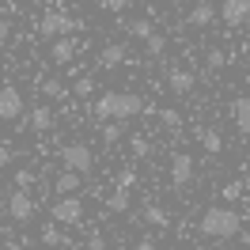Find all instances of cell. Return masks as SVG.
I'll list each match as a JSON object with an SVG mask.
<instances>
[{
    "label": "cell",
    "mask_w": 250,
    "mask_h": 250,
    "mask_svg": "<svg viewBox=\"0 0 250 250\" xmlns=\"http://www.w3.org/2000/svg\"><path fill=\"white\" fill-rule=\"evenodd\" d=\"M95 122L106 125V122H129V118H144L148 114V103H144L137 91H103L95 99Z\"/></svg>",
    "instance_id": "cell-1"
},
{
    "label": "cell",
    "mask_w": 250,
    "mask_h": 250,
    "mask_svg": "<svg viewBox=\"0 0 250 250\" xmlns=\"http://www.w3.org/2000/svg\"><path fill=\"white\" fill-rule=\"evenodd\" d=\"M239 228H243V216H239L235 208H228V205H208L201 212V220H197V231H201L205 239H212V243L235 239Z\"/></svg>",
    "instance_id": "cell-2"
},
{
    "label": "cell",
    "mask_w": 250,
    "mask_h": 250,
    "mask_svg": "<svg viewBox=\"0 0 250 250\" xmlns=\"http://www.w3.org/2000/svg\"><path fill=\"white\" fill-rule=\"evenodd\" d=\"M76 27H80V23L68 16V12H46V16L34 23L38 38H53V42H57V38H72V31H76Z\"/></svg>",
    "instance_id": "cell-3"
},
{
    "label": "cell",
    "mask_w": 250,
    "mask_h": 250,
    "mask_svg": "<svg viewBox=\"0 0 250 250\" xmlns=\"http://www.w3.org/2000/svg\"><path fill=\"white\" fill-rule=\"evenodd\" d=\"M4 208H8V220L31 224L34 212H38V201H34L31 189H12V193H4Z\"/></svg>",
    "instance_id": "cell-4"
},
{
    "label": "cell",
    "mask_w": 250,
    "mask_h": 250,
    "mask_svg": "<svg viewBox=\"0 0 250 250\" xmlns=\"http://www.w3.org/2000/svg\"><path fill=\"white\" fill-rule=\"evenodd\" d=\"M61 163H64V171L87 174L95 167V156H91V148H87L83 141H72V144H64V148H61Z\"/></svg>",
    "instance_id": "cell-5"
},
{
    "label": "cell",
    "mask_w": 250,
    "mask_h": 250,
    "mask_svg": "<svg viewBox=\"0 0 250 250\" xmlns=\"http://www.w3.org/2000/svg\"><path fill=\"white\" fill-rule=\"evenodd\" d=\"M49 216H53V224H80L83 220V201L80 197H57V201L49 205Z\"/></svg>",
    "instance_id": "cell-6"
},
{
    "label": "cell",
    "mask_w": 250,
    "mask_h": 250,
    "mask_svg": "<svg viewBox=\"0 0 250 250\" xmlns=\"http://www.w3.org/2000/svg\"><path fill=\"white\" fill-rule=\"evenodd\" d=\"M193 171H197V159L189 156V152H174V156H171V182L178 189L193 182Z\"/></svg>",
    "instance_id": "cell-7"
},
{
    "label": "cell",
    "mask_w": 250,
    "mask_h": 250,
    "mask_svg": "<svg viewBox=\"0 0 250 250\" xmlns=\"http://www.w3.org/2000/svg\"><path fill=\"white\" fill-rule=\"evenodd\" d=\"M0 118L4 122H19L23 118V91L16 83H4V91H0Z\"/></svg>",
    "instance_id": "cell-8"
},
{
    "label": "cell",
    "mask_w": 250,
    "mask_h": 250,
    "mask_svg": "<svg viewBox=\"0 0 250 250\" xmlns=\"http://www.w3.org/2000/svg\"><path fill=\"white\" fill-rule=\"evenodd\" d=\"M220 19L228 27H247L250 23V0H224L220 4Z\"/></svg>",
    "instance_id": "cell-9"
},
{
    "label": "cell",
    "mask_w": 250,
    "mask_h": 250,
    "mask_svg": "<svg viewBox=\"0 0 250 250\" xmlns=\"http://www.w3.org/2000/svg\"><path fill=\"white\" fill-rule=\"evenodd\" d=\"M80 186H83V174H76V171H61L57 178H53V189H57V197H76Z\"/></svg>",
    "instance_id": "cell-10"
},
{
    "label": "cell",
    "mask_w": 250,
    "mask_h": 250,
    "mask_svg": "<svg viewBox=\"0 0 250 250\" xmlns=\"http://www.w3.org/2000/svg\"><path fill=\"white\" fill-rule=\"evenodd\" d=\"M53 122H57V110L49 106V103H38V106L31 110V129L34 133H49Z\"/></svg>",
    "instance_id": "cell-11"
},
{
    "label": "cell",
    "mask_w": 250,
    "mask_h": 250,
    "mask_svg": "<svg viewBox=\"0 0 250 250\" xmlns=\"http://www.w3.org/2000/svg\"><path fill=\"white\" fill-rule=\"evenodd\" d=\"M212 19H216V8H212V0H197V4H193V8L186 12V23H189V27H208Z\"/></svg>",
    "instance_id": "cell-12"
},
{
    "label": "cell",
    "mask_w": 250,
    "mask_h": 250,
    "mask_svg": "<svg viewBox=\"0 0 250 250\" xmlns=\"http://www.w3.org/2000/svg\"><path fill=\"white\" fill-rule=\"evenodd\" d=\"M231 118H235V125H239V133L250 137V95H243V99L231 103Z\"/></svg>",
    "instance_id": "cell-13"
},
{
    "label": "cell",
    "mask_w": 250,
    "mask_h": 250,
    "mask_svg": "<svg viewBox=\"0 0 250 250\" xmlns=\"http://www.w3.org/2000/svg\"><path fill=\"white\" fill-rule=\"evenodd\" d=\"M49 57H53V64H68L76 57V42H72V38H57V42L49 46Z\"/></svg>",
    "instance_id": "cell-14"
},
{
    "label": "cell",
    "mask_w": 250,
    "mask_h": 250,
    "mask_svg": "<svg viewBox=\"0 0 250 250\" xmlns=\"http://www.w3.org/2000/svg\"><path fill=\"white\" fill-rule=\"evenodd\" d=\"M122 61H125V46L122 42H110V46L99 53V68H118Z\"/></svg>",
    "instance_id": "cell-15"
},
{
    "label": "cell",
    "mask_w": 250,
    "mask_h": 250,
    "mask_svg": "<svg viewBox=\"0 0 250 250\" xmlns=\"http://www.w3.org/2000/svg\"><path fill=\"white\" fill-rule=\"evenodd\" d=\"M167 83H171V91H174V95H189V91H193V83H197V80H193V72H186V68H174Z\"/></svg>",
    "instance_id": "cell-16"
},
{
    "label": "cell",
    "mask_w": 250,
    "mask_h": 250,
    "mask_svg": "<svg viewBox=\"0 0 250 250\" xmlns=\"http://www.w3.org/2000/svg\"><path fill=\"white\" fill-rule=\"evenodd\" d=\"M125 31H129V38H141V42H148V38L156 34V27H152V19H129V23H125Z\"/></svg>",
    "instance_id": "cell-17"
},
{
    "label": "cell",
    "mask_w": 250,
    "mask_h": 250,
    "mask_svg": "<svg viewBox=\"0 0 250 250\" xmlns=\"http://www.w3.org/2000/svg\"><path fill=\"white\" fill-rule=\"evenodd\" d=\"M38 91L46 95V99H68V83H61V80H38Z\"/></svg>",
    "instance_id": "cell-18"
},
{
    "label": "cell",
    "mask_w": 250,
    "mask_h": 250,
    "mask_svg": "<svg viewBox=\"0 0 250 250\" xmlns=\"http://www.w3.org/2000/svg\"><path fill=\"white\" fill-rule=\"evenodd\" d=\"M38 239H42V247H68V235H61V228H57V224H46Z\"/></svg>",
    "instance_id": "cell-19"
},
{
    "label": "cell",
    "mask_w": 250,
    "mask_h": 250,
    "mask_svg": "<svg viewBox=\"0 0 250 250\" xmlns=\"http://www.w3.org/2000/svg\"><path fill=\"white\" fill-rule=\"evenodd\" d=\"M144 220H148L152 228H167V224H171V216H167L163 205H144Z\"/></svg>",
    "instance_id": "cell-20"
},
{
    "label": "cell",
    "mask_w": 250,
    "mask_h": 250,
    "mask_svg": "<svg viewBox=\"0 0 250 250\" xmlns=\"http://www.w3.org/2000/svg\"><path fill=\"white\" fill-rule=\"evenodd\" d=\"M129 189H114V193H110L106 197V212H129Z\"/></svg>",
    "instance_id": "cell-21"
},
{
    "label": "cell",
    "mask_w": 250,
    "mask_h": 250,
    "mask_svg": "<svg viewBox=\"0 0 250 250\" xmlns=\"http://www.w3.org/2000/svg\"><path fill=\"white\" fill-rule=\"evenodd\" d=\"M201 148L208 152V156H216L220 148H224V137H220L216 129H201Z\"/></svg>",
    "instance_id": "cell-22"
},
{
    "label": "cell",
    "mask_w": 250,
    "mask_h": 250,
    "mask_svg": "<svg viewBox=\"0 0 250 250\" xmlns=\"http://www.w3.org/2000/svg\"><path fill=\"white\" fill-rule=\"evenodd\" d=\"M122 133H125V129H122V122H106L103 129H99L103 144H118V141H122Z\"/></svg>",
    "instance_id": "cell-23"
},
{
    "label": "cell",
    "mask_w": 250,
    "mask_h": 250,
    "mask_svg": "<svg viewBox=\"0 0 250 250\" xmlns=\"http://www.w3.org/2000/svg\"><path fill=\"white\" fill-rule=\"evenodd\" d=\"M72 95H76V99H91V95H95V80L91 76H80L76 83H72Z\"/></svg>",
    "instance_id": "cell-24"
},
{
    "label": "cell",
    "mask_w": 250,
    "mask_h": 250,
    "mask_svg": "<svg viewBox=\"0 0 250 250\" xmlns=\"http://www.w3.org/2000/svg\"><path fill=\"white\" fill-rule=\"evenodd\" d=\"M144 46H148V57H163V53H167V38H163V34H152Z\"/></svg>",
    "instance_id": "cell-25"
},
{
    "label": "cell",
    "mask_w": 250,
    "mask_h": 250,
    "mask_svg": "<svg viewBox=\"0 0 250 250\" xmlns=\"http://www.w3.org/2000/svg\"><path fill=\"white\" fill-rule=\"evenodd\" d=\"M159 122L167 125V129H182V114H178V110H171V106H167V110H159Z\"/></svg>",
    "instance_id": "cell-26"
},
{
    "label": "cell",
    "mask_w": 250,
    "mask_h": 250,
    "mask_svg": "<svg viewBox=\"0 0 250 250\" xmlns=\"http://www.w3.org/2000/svg\"><path fill=\"white\" fill-rule=\"evenodd\" d=\"M137 186V171H133V167H125L122 174H118V189H133Z\"/></svg>",
    "instance_id": "cell-27"
},
{
    "label": "cell",
    "mask_w": 250,
    "mask_h": 250,
    "mask_svg": "<svg viewBox=\"0 0 250 250\" xmlns=\"http://www.w3.org/2000/svg\"><path fill=\"white\" fill-rule=\"evenodd\" d=\"M12 178H16V189H31L38 174H31V171H16V174H12Z\"/></svg>",
    "instance_id": "cell-28"
},
{
    "label": "cell",
    "mask_w": 250,
    "mask_h": 250,
    "mask_svg": "<svg viewBox=\"0 0 250 250\" xmlns=\"http://www.w3.org/2000/svg\"><path fill=\"white\" fill-rule=\"evenodd\" d=\"M205 61H208V68H224V64H228V53H224V49H208Z\"/></svg>",
    "instance_id": "cell-29"
},
{
    "label": "cell",
    "mask_w": 250,
    "mask_h": 250,
    "mask_svg": "<svg viewBox=\"0 0 250 250\" xmlns=\"http://www.w3.org/2000/svg\"><path fill=\"white\" fill-rule=\"evenodd\" d=\"M129 144H133V156H137V159H144V156H148V152H152V144L144 141V137H133V141H129Z\"/></svg>",
    "instance_id": "cell-30"
},
{
    "label": "cell",
    "mask_w": 250,
    "mask_h": 250,
    "mask_svg": "<svg viewBox=\"0 0 250 250\" xmlns=\"http://www.w3.org/2000/svg\"><path fill=\"white\" fill-rule=\"evenodd\" d=\"M129 4H133V0H103V8H106V12H125Z\"/></svg>",
    "instance_id": "cell-31"
},
{
    "label": "cell",
    "mask_w": 250,
    "mask_h": 250,
    "mask_svg": "<svg viewBox=\"0 0 250 250\" xmlns=\"http://www.w3.org/2000/svg\"><path fill=\"white\" fill-rule=\"evenodd\" d=\"M137 250H156V235H141V239H137Z\"/></svg>",
    "instance_id": "cell-32"
},
{
    "label": "cell",
    "mask_w": 250,
    "mask_h": 250,
    "mask_svg": "<svg viewBox=\"0 0 250 250\" xmlns=\"http://www.w3.org/2000/svg\"><path fill=\"white\" fill-rule=\"evenodd\" d=\"M87 250H106V239H103V235L95 231L91 239H87Z\"/></svg>",
    "instance_id": "cell-33"
},
{
    "label": "cell",
    "mask_w": 250,
    "mask_h": 250,
    "mask_svg": "<svg viewBox=\"0 0 250 250\" xmlns=\"http://www.w3.org/2000/svg\"><path fill=\"white\" fill-rule=\"evenodd\" d=\"M239 193H243V186H239V182H231V186L224 189V197H239Z\"/></svg>",
    "instance_id": "cell-34"
},
{
    "label": "cell",
    "mask_w": 250,
    "mask_h": 250,
    "mask_svg": "<svg viewBox=\"0 0 250 250\" xmlns=\"http://www.w3.org/2000/svg\"><path fill=\"white\" fill-rule=\"evenodd\" d=\"M247 83H250V68H247Z\"/></svg>",
    "instance_id": "cell-35"
},
{
    "label": "cell",
    "mask_w": 250,
    "mask_h": 250,
    "mask_svg": "<svg viewBox=\"0 0 250 250\" xmlns=\"http://www.w3.org/2000/svg\"><path fill=\"white\" fill-rule=\"evenodd\" d=\"M8 4H19V0H8Z\"/></svg>",
    "instance_id": "cell-36"
},
{
    "label": "cell",
    "mask_w": 250,
    "mask_h": 250,
    "mask_svg": "<svg viewBox=\"0 0 250 250\" xmlns=\"http://www.w3.org/2000/svg\"><path fill=\"white\" fill-rule=\"evenodd\" d=\"M247 178H250V174H247Z\"/></svg>",
    "instance_id": "cell-37"
}]
</instances>
